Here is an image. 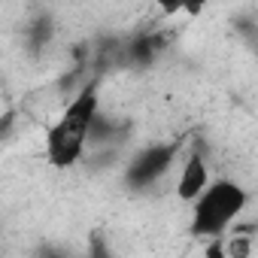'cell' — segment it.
<instances>
[{
  "instance_id": "cell-3",
  "label": "cell",
  "mask_w": 258,
  "mask_h": 258,
  "mask_svg": "<svg viewBox=\"0 0 258 258\" xmlns=\"http://www.w3.org/2000/svg\"><path fill=\"white\" fill-rule=\"evenodd\" d=\"M173 164V149L170 146H152V149H143L134 164L127 167V182L143 188V185H152L158 176H164Z\"/></svg>"
},
{
  "instance_id": "cell-1",
  "label": "cell",
  "mask_w": 258,
  "mask_h": 258,
  "mask_svg": "<svg viewBox=\"0 0 258 258\" xmlns=\"http://www.w3.org/2000/svg\"><path fill=\"white\" fill-rule=\"evenodd\" d=\"M97 115H100V94L97 85L88 82L76 97L67 100L61 115L46 127V158L52 167L67 170L85 155V143L91 137Z\"/></svg>"
},
{
  "instance_id": "cell-5",
  "label": "cell",
  "mask_w": 258,
  "mask_h": 258,
  "mask_svg": "<svg viewBox=\"0 0 258 258\" xmlns=\"http://www.w3.org/2000/svg\"><path fill=\"white\" fill-rule=\"evenodd\" d=\"M222 255L225 258H252V237L246 231H234L222 240Z\"/></svg>"
},
{
  "instance_id": "cell-2",
  "label": "cell",
  "mask_w": 258,
  "mask_h": 258,
  "mask_svg": "<svg viewBox=\"0 0 258 258\" xmlns=\"http://www.w3.org/2000/svg\"><path fill=\"white\" fill-rule=\"evenodd\" d=\"M249 204V191L234 182V179H213L204 195L195 201L191 210V234L195 237H207V240H219L225 231L234 228V222L243 216Z\"/></svg>"
},
{
  "instance_id": "cell-4",
  "label": "cell",
  "mask_w": 258,
  "mask_h": 258,
  "mask_svg": "<svg viewBox=\"0 0 258 258\" xmlns=\"http://www.w3.org/2000/svg\"><path fill=\"white\" fill-rule=\"evenodd\" d=\"M210 182H213V179H210V164H207V158H204L201 152H191V155L179 164V170H176V198L185 201V204H195V201L204 195V188H207Z\"/></svg>"
}]
</instances>
